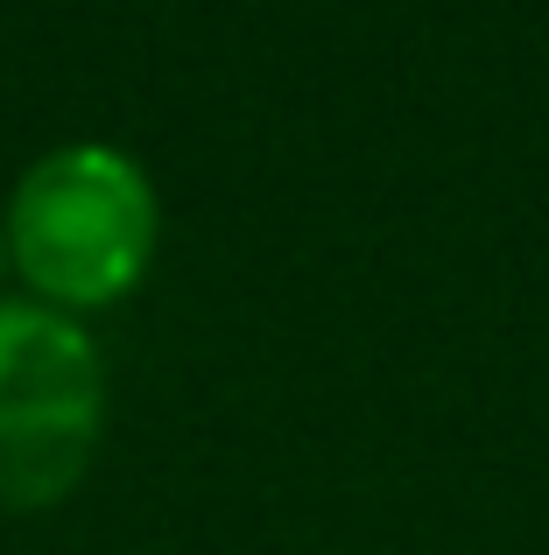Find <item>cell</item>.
<instances>
[{
    "label": "cell",
    "mask_w": 549,
    "mask_h": 555,
    "mask_svg": "<svg viewBox=\"0 0 549 555\" xmlns=\"http://www.w3.org/2000/svg\"><path fill=\"white\" fill-rule=\"evenodd\" d=\"M155 254V190L135 155L71 141L22 169L8 197V260L50 310L113 302Z\"/></svg>",
    "instance_id": "1"
},
{
    "label": "cell",
    "mask_w": 549,
    "mask_h": 555,
    "mask_svg": "<svg viewBox=\"0 0 549 555\" xmlns=\"http://www.w3.org/2000/svg\"><path fill=\"white\" fill-rule=\"evenodd\" d=\"M106 422V366L50 302H0V506L64 500Z\"/></svg>",
    "instance_id": "2"
},
{
    "label": "cell",
    "mask_w": 549,
    "mask_h": 555,
    "mask_svg": "<svg viewBox=\"0 0 549 555\" xmlns=\"http://www.w3.org/2000/svg\"><path fill=\"white\" fill-rule=\"evenodd\" d=\"M0 268H8V218H0Z\"/></svg>",
    "instance_id": "3"
}]
</instances>
